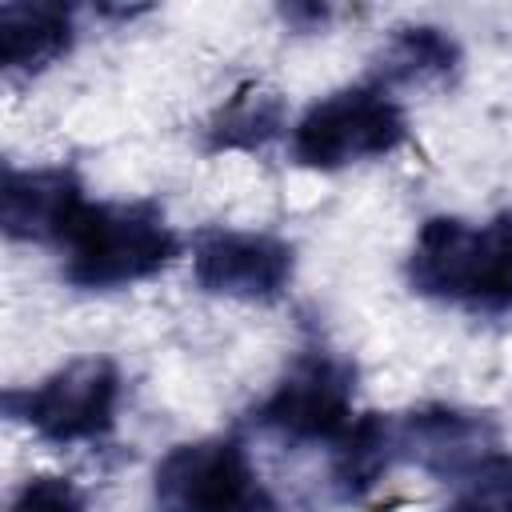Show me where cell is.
<instances>
[{"label":"cell","instance_id":"6da1fadb","mask_svg":"<svg viewBox=\"0 0 512 512\" xmlns=\"http://www.w3.org/2000/svg\"><path fill=\"white\" fill-rule=\"evenodd\" d=\"M408 284L420 296L472 312L512 308V212L488 224L428 216L408 252Z\"/></svg>","mask_w":512,"mask_h":512},{"label":"cell","instance_id":"7a4b0ae2","mask_svg":"<svg viewBox=\"0 0 512 512\" xmlns=\"http://www.w3.org/2000/svg\"><path fill=\"white\" fill-rule=\"evenodd\" d=\"M64 276L76 288H124L180 256V236L156 204H92L64 236Z\"/></svg>","mask_w":512,"mask_h":512},{"label":"cell","instance_id":"3957f363","mask_svg":"<svg viewBox=\"0 0 512 512\" xmlns=\"http://www.w3.org/2000/svg\"><path fill=\"white\" fill-rule=\"evenodd\" d=\"M404 136H408V120L400 104L376 84H356L316 100L296 120L292 156L304 168L332 172L356 160L388 156L404 144Z\"/></svg>","mask_w":512,"mask_h":512},{"label":"cell","instance_id":"277c9868","mask_svg":"<svg viewBox=\"0 0 512 512\" xmlns=\"http://www.w3.org/2000/svg\"><path fill=\"white\" fill-rule=\"evenodd\" d=\"M156 512H284L256 480L236 440L176 444L152 476Z\"/></svg>","mask_w":512,"mask_h":512},{"label":"cell","instance_id":"5b68a950","mask_svg":"<svg viewBox=\"0 0 512 512\" xmlns=\"http://www.w3.org/2000/svg\"><path fill=\"white\" fill-rule=\"evenodd\" d=\"M8 416L24 420L36 436L52 444L100 440L116 424L120 372L104 356H84L44 376L28 392H8Z\"/></svg>","mask_w":512,"mask_h":512},{"label":"cell","instance_id":"8992f818","mask_svg":"<svg viewBox=\"0 0 512 512\" xmlns=\"http://www.w3.org/2000/svg\"><path fill=\"white\" fill-rule=\"evenodd\" d=\"M352 388L356 372L348 360L308 352L256 408V424L296 444H336L352 424Z\"/></svg>","mask_w":512,"mask_h":512},{"label":"cell","instance_id":"52a82bcc","mask_svg":"<svg viewBox=\"0 0 512 512\" xmlns=\"http://www.w3.org/2000/svg\"><path fill=\"white\" fill-rule=\"evenodd\" d=\"M500 448L496 420L468 408H416L396 416V456L412 460L436 480H468Z\"/></svg>","mask_w":512,"mask_h":512},{"label":"cell","instance_id":"ba28073f","mask_svg":"<svg viewBox=\"0 0 512 512\" xmlns=\"http://www.w3.org/2000/svg\"><path fill=\"white\" fill-rule=\"evenodd\" d=\"M292 244L268 232H208L196 244V284L232 300H276L292 280Z\"/></svg>","mask_w":512,"mask_h":512},{"label":"cell","instance_id":"9c48e42d","mask_svg":"<svg viewBox=\"0 0 512 512\" xmlns=\"http://www.w3.org/2000/svg\"><path fill=\"white\" fill-rule=\"evenodd\" d=\"M88 196L68 168H4L0 224L12 240H52L64 244Z\"/></svg>","mask_w":512,"mask_h":512},{"label":"cell","instance_id":"30bf717a","mask_svg":"<svg viewBox=\"0 0 512 512\" xmlns=\"http://www.w3.org/2000/svg\"><path fill=\"white\" fill-rule=\"evenodd\" d=\"M72 48V8L32 0L0 4V64L8 76H32Z\"/></svg>","mask_w":512,"mask_h":512},{"label":"cell","instance_id":"8fae6325","mask_svg":"<svg viewBox=\"0 0 512 512\" xmlns=\"http://www.w3.org/2000/svg\"><path fill=\"white\" fill-rule=\"evenodd\" d=\"M396 456V416L368 412L348 424V432L336 440L332 460V488L340 500H360L376 488V480L392 468Z\"/></svg>","mask_w":512,"mask_h":512},{"label":"cell","instance_id":"7c38bea8","mask_svg":"<svg viewBox=\"0 0 512 512\" xmlns=\"http://www.w3.org/2000/svg\"><path fill=\"white\" fill-rule=\"evenodd\" d=\"M460 68V44L436 24H408L380 52L384 84H436Z\"/></svg>","mask_w":512,"mask_h":512},{"label":"cell","instance_id":"4fadbf2b","mask_svg":"<svg viewBox=\"0 0 512 512\" xmlns=\"http://www.w3.org/2000/svg\"><path fill=\"white\" fill-rule=\"evenodd\" d=\"M284 104L276 92L240 88L208 124V148H260L280 132Z\"/></svg>","mask_w":512,"mask_h":512},{"label":"cell","instance_id":"5bb4252c","mask_svg":"<svg viewBox=\"0 0 512 512\" xmlns=\"http://www.w3.org/2000/svg\"><path fill=\"white\" fill-rule=\"evenodd\" d=\"M444 512H512V456L496 452L480 472H472L460 496Z\"/></svg>","mask_w":512,"mask_h":512},{"label":"cell","instance_id":"9a60e30c","mask_svg":"<svg viewBox=\"0 0 512 512\" xmlns=\"http://www.w3.org/2000/svg\"><path fill=\"white\" fill-rule=\"evenodd\" d=\"M8 512H84V496L68 476H32Z\"/></svg>","mask_w":512,"mask_h":512},{"label":"cell","instance_id":"2e32d148","mask_svg":"<svg viewBox=\"0 0 512 512\" xmlns=\"http://www.w3.org/2000/svg\"><path fill=\"white\" fill-rule=\"evenodd\" d=\"M284 20H288V24H300V28L308 32V28H316V24L328 20V8H324V4H320V8H316V4H288V8H284Z\"/></svg>","mask_w":512,"mask_h":512}]
</instances>
